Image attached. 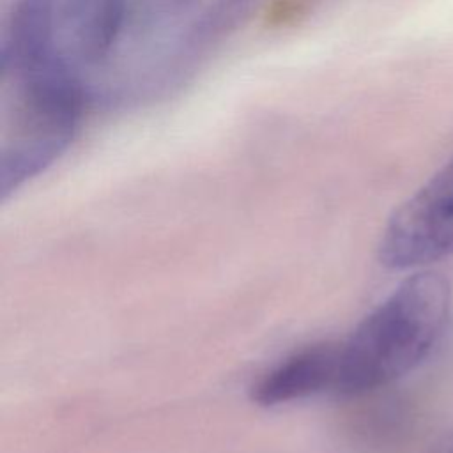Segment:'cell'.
Instances as JSON below:
<instances>
[{
    "label": "cell",
    "instance_id": "6da1fadb",
    "mask_svg": "<svg viewBox=\"0 0 453 453\" xmlns=\"http://www.w3.org/2000/svg\"><path fill=\"white\" fill-rule=\"evenodd\" d=\"M4 129L0 142V198L51 166L71 145L81 90L57 46L0 57Z\"/></svg>",
    "mask_w": 453,
    "mask_h": 453
},
{
    "label": "cell",
    "instance_id": "7a4b0ae2",
    "mask_svg": "<svg viewBox=\"0 0 453 453\" xmlns=\"http://www.w3.org/2000/svg\"><path fill=\"white\" fill-rule=\"evenodd\" d=\"M451 304L448 281L432 271L403 280L352 333L336 342L333 393L359 396L414 370L439 340Z\"/></svg>",
    "mask_w": 453,
    "mask_h": 453
},
{
    "label": "cell",
    "instance_id": "3957f363",
    "mask_svg": "<svg viewBox=\"0 0 453 453\" xmlns=\"http://www.w3.org/2000/svg\"><path fill=\"white\" fill-rule=\"evenodd\" d=\"M453 255V157L389 216L379 241L388 269L423 267Z\"/></svg>",
    "mask_w": 453,
    "mask_h": 453
},
{
    "label": "cell",
    "instance_id": "277c9868",
    "mask_svg": "<svg viewBox=\"0 0 453 453\" xmlns=\"http://www.w3.org/2000/svg\"><path fill=\"white\" fill-rule=\"evenodd\" d=\"M336 357L338 345L333 342L308 345L265 372L251 386L250 398L257 405L274 407L333 391Z\"/></svg>",
    "mask_w": 453,
    "mask_h": 453
},
{
    "label": "cell",
    "instance_id": "5b68a950",
    "mask_svg": "<svg viewBox=\"0 0 453 453\" xmlns=\"http://www.w3.org/2000/svg\"><path fill=\"white\" fill-rule=\"evenodd\" d=\"M126 19V0H67L64 23L81 60L94 64L113 48Z\"/></svg>",
    "mask_w": 453,
    "mask_h": 453
},
{
    "label": "cell",
    "instance_id": "8992f818",
    "mask_svg": "<svg viewBox=\"0 0 453 453\" xmlns=\"http://www.w3.org/2000/svg\"><path fill=\"white\" fill-rule=\"evenodd\" d=\"M430 453H453V430L446 432L432 448Z\"/></svg>",
    "mask_w": 453,
    "mask_h": 453
}]
</instances>
